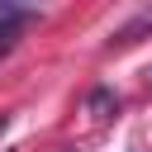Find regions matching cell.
Masks as SVG:
<instances>
[{
    "instance_id": "obj_4",
    "label": "cell",
    "mask_w": 152,
    "mask_h": 152,
    "mask_svg": "<svg viewBox=\"0 0 152 152\" xmlns=\"http://www.w3.org/2000/svg\"><path fill=\"white\" fill-rule=\"evenodd\" d=\"M147 81H152V71H147Z\"/></svg>"
},
{
    "instance_id": "obj_1",
    "label": "cell",
    "mask_w": 152,
    "mask_h": 152,
    "mask_svg": "<svg viewBox=\"0 0 152 152\" xmlns=\"http://www.w3.org/2000/svg\"><path fill=\"white\" fill-rule=\"evenodd\" d=\"M86 109H90V114H95V119H109V114H114V109H119V95H114V90H109V86H95V90H90V95H86Z\"/></svg>"
},
{
    "instance_id": "obj_2",
    "label": "cell",
    "mask_w": 152,
    "mask_h": 152,
    "mask_svg": "<svg viewBox=\"0 0 152 152\" xmlns=\"http://www.w3.org/2000/svg\"><path fill=\"white\" fill-rule=\"evenodd\" d=\"M19 19H28L19 5H10V0H0V28H10V24H19Z\"/></svg>"
},
{
    "instance_id": "obj_3",
    "label": "cell",
    "mask_w": 152,
    "mask_h": 152,
    "mask_svg": "<svg viewBox=\"0 0 152 152\" xmlns=\"http://www.w3.org/2000/svg\"><path fill=\"white\" fill-rule=\"evenodd\" d=\"M5 128H10V114H0V133H5Z\"/></svg>"
}]
</instances>
